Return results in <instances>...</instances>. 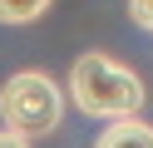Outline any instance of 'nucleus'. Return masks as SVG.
<instances>
[{
    "mask_svg": "<svg viewBox=\"0 0 153 148\" xmlns=\"http://www.w3.org/2000/svg\"><path fill=\"white\" fill-rule=\"evenodd\" d=\"M64 99H69L79 114L104 118V123H109V118L143 114L148 89H143V79H138V69H133V64H123V59L104 54V49H84V54L69 64Z\"/></svg>",
    "mask_w": 153,
    "mask_h": 148,
    "instance_id": "1",
    "label": "nucleus"
},
{
    "mask_svg": "<svg viewBox=\"0 0 153 148\" xmlns=\"http://www.w3.org/2000/svg\"><path fill=\"white\" fill-rule=\"evenodd\" d=\"M64 84H54L45 69H15L0 84V123L25 138H50L64 123Z\"/></svg>",
    "mask_w": 153,
    "mask_h": 148,
    "instance_id": "2",
    "label": "nucleus"
},
{
    "mask_svg": "<svg viewBox=\"0 0 153 148\" xmlns=\"http://www.w3.org/2000/svg\"><path fill=\"white\" fill-rule=\"evenodd\" d=\"M94 148H153V123L143 114L128 118H109V128H99Z\"/></svg>",
    "mask_w": 153,
    "mask_h": 148,
    "instance_id": "3",
    "label": "nucleus"
},
{
    "mask_svg": "<svg viewBox=\"0 0 153 148\" xmlns=\"http://www.w3.org/2000/svg\"><path fill=\"white\" fill-rule=\"evenodd\" d=\"M54 0H0V25H35L50 15Z\"/></svg>",
    "mask_w": 153,
    "mask_h": 148,
    "instance_id": "4",
    "label": "nucleus"
},
{
    "mask_svg": "<svg viewBox=\"0 0 153 148\" xmlns=\"http://www.w3.org/2000/svg\"><path fill=\"white\" fill-rule=\"evenodd\" d=\"M128 20L153 35V0H128Z\"/></svg>",
    "mask_w": 153,
    "mask_h": 148,
    "instance_id": "5",
    "label": "nucleus"
},
{
    "mask_svg": "<svg viewBox=\"0 0 153 148\" xmlns=\"http://www.w3.org/2000/svg\"><path fill=\"white\" fill-rule=\"evenodd\" d=\"M35 138H25V133H15V128H0V148H30Z\"/></svg>",
    "mask_w": 153,
    "mask_h": 148,
    "instance_id": "6",
    "label": "nucleus"
}]
</instances>
